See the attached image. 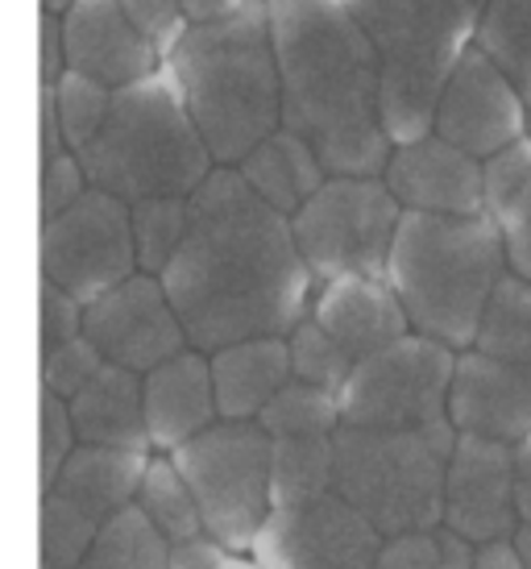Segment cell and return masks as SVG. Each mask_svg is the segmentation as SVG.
Returning a JSON list of instances; mask_svg holds the SVG:
<instances>
[{"instance_id":"7","label":"cell","mask_w":531,"mask_h":569,"mask_svg":"<svg viewBox=\"0 0 531 569\" xmlns=\"http://www.w3.org/2000/svg\"><path fill=\"white\" fill-rule=\"evenodd\" d=\"M457 428L394 432V428H337L332 432V495L358 511L378 537L440 528L444 470Z\"/></svg>"},{"instance_id":"38","label":"cell","mask_w":531,"mask_h":569,"mask_svg":"<svg viewBox=\"0 0 531 569\" xmlns=\"http://www.w3.org/2000/svg\"><path fill=\"white\" fill-rule=\"evenodd\" d=\"M490 221L499 224L507 270L519 274L523 283H531V179L507 200V208H502L499 217H490Z\"/></svg>"},{"instance_id":"14","label":"cell","mask_w":531,"mask_h":569,"mask_svg":"<svg viewBox=\"0 0 531 569\" xmlns=\"http://www.w3.org/2000/svg\"><path fill=\"white\" fill-rule=\"evenodd\" d=\"M382 537L353 507L324 495L315 503L274 511L253 540L258 569H374Z\"/></svg>"},{"instance_id":"5","label":"cell","mask_w":531,"mask_h":569,"mask_svg":"<svg viewBox=\"0 0 531 569\" xmlns=\"http://www.w3.org/2000/svg\"><path fill=\"white\" fill-rule=\"evenodd\" d=\"M88 188L109 191L121 204L167 200L200 188L212 174V154L191 126L171 67L112 92V109L96 142L79 154Z\"/></svg>"},{"instance_id":"33","label":"cell","mask_w":531,"mask_h":569,"mask_svg":"<svg viewBox=\"0 0 531 569\" xmlns=\"http://www.w3.org/2000/svg\"><path fill=\"white\" fill-rule=\"evenodd\" d=\"M287 358H291V379L320 387V391H341L353 362L344 358V349L320 329L312 317H303L295 329L287 332Z\"/></svg>"},{"instance_id":"41","label":"cell","mask_w":531,"mask_h":569,"mask_svg":"<svg viewBox=\"0 0 531 569\" xmlns=\"http://www.w3.org/2000/svg\"><path fill=\"white\" fill-rule=\"evenodd\" d=\"M83 332V308L59 287L42 283V349H54Z\"/></svg>"},{"instance_id":"26","label":"cell","mask_w":531,"mask_h":569,"mask_svg":"<svg viewBox=\"0 0 531 569\" xmlns=\"http://www.w3.org/2000/svg\"><path fill=\"white\" fill-rule=\"evenodd\" d=\"M473 47L515 83L531 129V0H485Z\"/></svg>"},{"instance_id":"16","label":"cell","mask_w":531,"mask_h":569,"mask_svg":"<svg viewBox=\"0 0 531 569\" xmlns=\"http://www.w3.org/2000/svg\"><path fill=\"white\" fill-rule=\"evenodd\" d=\"M444 528L465 545L507 540L519 528L511 445L457 432L444 470Z\"/></svg>"},{"instance_id":"3","label":"cell","mask_w":531,"mask_h":569,"mask_svg":"<svg viewBox=\"0 0 531 569\" xmlns=\"http://www.w3.org/2000/svg\"><path fill=\"white\" fill-rule=\"evenodd\" d=\"M167 67L217 167H237L279 129V67L266 0L217 26H188Z\"/></svg>"},{"instance_id":"30","label":"cell","mask_w":531,"mask_h":569,"mask_svg":"<svg viewBox=\"0 0 531 569\" xmlns=\"http://www.w3.org/2000/svg\"><path fill=\"white\" fill-rule=\"evenodd\" d=\"M253 425L262 428L270 441L282 437H332L341 428V408L332 391L308 387V382H287L279 396L270 399Z\"/></svg>"},{"instance_id":"37","label":"cell","mask_w":531,"mask_h":569,"mask_svg":"<svg viewBox=\"0 0 531 569\" xmlns=\"http://www.w3.org/2000/svg\"><path fill=\"white\" fill-rule=\"evenodd\" d=\"M126 17L133 21V30L154 47L158 59H171L174 47L183 42L188 33V21H183V9L179 0H117Z\"/></svg>"},{"instance_id":"25","label":"cell","mask_w":531,"mask_h":569,"mask_svg":"<svg viewBox=\"0 0 531 569\" xmlns=\"http://www.w3.org/2000/svg\"><path fill=\"white\" fill-rule=\"evenodd\" d=\"M332 495V437H282L270 441V507L315 503Z\"/></svg>"},{"instance_id":"9","label":"cell","mask_w":531,"mask_h":569,"mask_svg":"<svg viewBox=\"0 0 531 569\" xmlns=\"http://www.w3.org/2000/svg\"><path fill=\"white\" fill-rule=\"evenodd\" d=\"M403 208L378 174H329L291 217V238L312 279H387Z\"/></svg>"},{"instance_id":"24","label":"cell","mask_w":531,"mask_h":569,"mask_svg":"<svg viewBox=\"0 0 531 569\" xmlns=\"http://www.w3.org/2000/svg\"><path fill=\"white\" fill-rule=\"evenodd\" d=\"M233 171L241 174V183H246L266 208H274L287 221H291L299 212V204L329 179V171H324L320 159L312 154V146L299 142L295 133H287V129H274L266 142L253 146Z\"/></svg>"},{"instance_id":"19","label":"cell","mask_w":531,"mask_h":569,"mask_svg":"<svg viewBox=\"0 0 531 569\" xmlns=\"http://www.w3.org/2000/svg\"><path fill=\"white\" fill-rule=\"evenodd\" d=\"M63 71L121 92L154 76L158 54L117 0H76L63 17Z\"/></svg>"},{"instance_id":"21","label":"cell","mask_w":531,"mask_h":569,"mask_svg":"<svg viewBox=\"0 0 531 569\" xmlns=\"http://www.w3.org/2000/svg\"><path fill=\"white\" fill-rule=\"evenodd\" d=\"M312 320L344 349L353 366L411 332L387 279H358V274L320 287V296L312 300Z\"/></svg>"},{"instance_id":"47","label":"cell","mask_w":531,"mask_h":569,"mask_svg":"<svg viewBox=\"0 0 531 569\" xmlns=\"http://www.w3.org/2000/svg\"><path fill=\"white\" fill-rule=\"evenodd\" d=\"M511 545H515L523 569H531V523H519L515 532H511Z\"/></svg>"},{"instance_id":"48","label":"cell","mask_w":531,"mask_h":569,"mask_svg":"<svg viewBox=\"0 0 531 569\" xmlns=\"http://www.w3.org/2000/svg\"><path fill=\"white\" fill-rule=\"evenodd\" d=\"M71 4H76V0H42V13H47V17H59V21H63Z\"/></svg>"},{"instance_id":"43","label":"cell","mask_w":531,"mask_h":569,"mask_svg":"<svg viewBox=\"0 0 531 569\" xmlns=\"http://www.w3.org/2000/svg\"><path fill=\"white\" fill-rule=\"evenodd\" d=\"M38 54H42V88L63 76V21L59 17H47L38 21Z\"/></svg>"},{"instance_id":"34","label":"cell","mask_w":531,"mask_h":569,"mask_svg":"<svg viewBox=\"0 0 531 569\" xmlns=\"http://www.w3.org/2000/svg\"><path fill=\"white\" fill-rule=\"evenodd\" d=\"M469 566H473V545L453 537L444 523L440 528H423V532L387 537L374 561V569H469Z\"/></svg>"},{"instance_id":"49","label":"cell","mask_w":531,"mask_h":569,"mask_svg":"<svg viewBox=\"0 0 531 569\" xmlns=\"http://www.w3.org/2000/svg\"><path fill=\"white\" fill-rule=\"evenodd\" d=\"M220 569H258V566H253V561H241V557H229Z\"/></svg>"},{"instance_id":"44","label":"cell","mask_w":531,"mask_h":569,"mask_svg":"<svg viewBox=\"0 0 531 569\" xmlns=\"http://www.w3.org/2000/svg\"><path fill=\"white\" fill-rule=\"evenodd\" d=\"M250 4L253 0H179L188 26H217V21H229V17H237Z\"/></svg>"},{"instance_id":"6","label":"cell","mask_w":531,"mask_h":569,"mask_svg":"<svg viewBox=\"0 0 531 569\" xmlns=\"http://www.w3.org/2000/svg\"><path fill=\"white\" fill-rule=\"evenodd\" d=\"M382 71V129L391 146L432 133L437 100L478 38L485 0H344Z\"/></svg>"},{"instance_id":"20","label":"cell","mask_w":531,"mask_h":569,"mask_svg":"<svg viewBox=\"0 0 531 569\" xmlns=\"http://www.w3.org/2000/svg\"><path fill=\"white\" fill-rule=\"evenodd\" d=\"M141 416H146L150 449L158 453H174L179 445H188L203 428L217 425L220 416L212 375H208V353L183 349L171 362L141 375Z\"/></svg>"},{"instance_id":"22","label":"cell","mask_w":531,"mask_h":569,"mask_svg":"<svg viewBox=\"0 0 531 569\" xmlns=\"http://www.w3.org/2000/svg\"><path fill=\"white\" fill-rule=\"evenodd\" d=\"M67 416L79 445L96 449H121V453H146V416H141V375H129L121 366H100L92 379L67 399Z\"/></svg>"},{"instance_id":"8","label":"cell","mask_w":531,"mask_h":569,"mask_svg":"<svg viewBox=\"0 0 531 569\" xmlns=\"http://www.w3.org/2000/svg\"><path fill=\"white\" fill-rule=\"evenodd\" d=\"M200 507L203 532L229 557L253 549L274 516L270 507V437L253 420H217L167 453Z\"/></svg>"},{"instance_id":"2","label":"cell","mask_w":531,"mask_h":569,"mask_svg":"<svg viewBox=\"0 0 531 569\" xmlns=\"http://www.w3.org/2000/svg\"><path fill=\"white\" fill-rule=\"evenodd\" d=\"M279 67V129L312 146L329 174H382V71L344 0H266Z\"/></svg>"},{"instance_id":"28","label":"cell","mask_w":531,"mask_h":569,"mask_svg":"<svg viewBox=\"0 0 531 569\" xmlns=\"http://www.w3.org/2000/svg\"><path fill=\"white\" fill-rule=\"evenodd\" d=\"M167 553L171 545L162 540L154 523L138 507H126L96 532L92 549L76 569H167Z\"/></svg>"},{"instance_id":"4","label":"cell","mask_w":531,"mask_h":569,"mask_svg":"<svg viewBox=\"0 0 531 569\" xmlns=\"http://www.w3.org/2000/svg\"><path fill=\"white\" fill-rule=\"evenodd\" d=\"M507 274L499 224L490 217L403 212L387 258V287L411 332L444 349H469L499 279Z\"/></svg>"},{"instance_id":"11","label":"cell","mask_w":531,"mask_h":569,"mask_svg":"<svg viewBox=\"0 0 531 569\" xmlns=\"http://www.w3.org/2000/svg\"><path fill=\"white\" fill-rule=\"evenodd\" d=\"M150 453H121L76 445L59 478L42 490V561L47 569H76L92 549L96 532L133 507Z\"/></svg>"},{"instance_id":"12","label":"cell","mask_w":531,"mask_h":569,"mask_svg":"<svg viewBox=\"0 0 531 569\" xmlns=\"http://www.w3.org/2000/svg\"><path fill=\"white\" fill-rule=\"evenodd\" d=\"M138 274L129 204L88 188L76 204L42 221V283L59 287L83 308Z\"/></svg>"},{"instance_id":"42","label":"cell","mask_w":531,"mask_h":569,"mask_svg":"<svg viewBox=\"0 0 531 569\" xmlns=\"http://www.w3.org/2000/svg\"><path fill=\"white\" fill-rule=\"evenodd\" d=\"M224 561H229V553L212 537L179 540V545H171V553H167V569H220Z\"/></svg>"},{"instance_id":"1","label":"cell","mask_w":531,"mask_h":569,"mask_svg":"<svg viewBox=\"0 0 531 569\" xmlns=\"http://www.w3.org/2000/svg\"><path fill=\"white\" fill-rule=\"evenodd\" d=\"M188 208V233L158 274L188 346L217 353L253 337H287L308 317L315 283L291 221L266 208L233 167H212Z\"/></svg>"},{"instance_id":"18","label":"cell","mask_w":531,"mask_h":569,"mask_svg":"<svg viewBox=\"0 0 531 569\" xmlns=\"http://www.w3.org/2000/svg\"><path fill=\"white\" fill-rule=\"evenodd\" d=\"M394 204L423 217H482V162L440 142L437 133L394 146L378 174Z\"/></svg>"},{"instance_id":"15","label":"cell","mask_w":531,"mask_h":569,"mask_svg":"<svg viewBox=\"0 0 531 569\" xmlns=\"http://www.w3.org/2000/svg\"><path fill=\"white\" fill-rule=\"evenodd\" d=\"M432 133L440 142L457 146L469 159L485 162L490 154L528 138V109H523L515 83L507 80L482 50L469 47L437 100Z\"/></svg>"},{"instance_id":"40","label":"cell","mask_w":531,"mask_h":569,"mask_svg":"<svg viewBox=\"0 0 531 569\" xmlns=\"http://www.w3.org/2000/svg\"><path fill=\"white\" fill-rule=\"evenodd\" d=\"M83 191H88V174L76 154L42 162V221H54L59 212H67Z\"/></svg>"},{"instance_id":"46","label":"cell","mask_w":531,"mask_h":569,"mask_svg":"<svg viewBox=\"0 0 531 569\" xmlns=\"http://www.w3.org/2000/svg\"><path fill=\"white\" fill-rule=\"evenodd\" d=\"M469 569H523L511 537L507 540H485V545H473V566Z\"/></svg>"},{"instance_id":"17","label":"cell","mask_w":531,"mask_h":569,"mask_svg":"<svg viewBox=\"0 0 531 569\" xmlns=\"http://www.w3.org/2000/svg\"><path fill=\"white\" fill-rule=\"evenodd\" d=\"M449 425L485 441H523L531 432V358H490L478 349L457 353Z\"/></svg>"},{"instance_id":"39","label":"cell","mask_w":531,"mask_h":569,"mask_svg":"<svg viewBox=\"0 0 531 569\" xmlns=\"http://www.w3.org/2000/svg\"><path fill=\"white\" fill-rule=\"evenodd\" d=\"M38 445H42V490H47L79 445L71 416H67V403L59 396H50V391H42V441Z\"/></svg>"},{"instance_id":"27","label":"cell","mask_w":531,"mask_h":569,"mask_svg":"<svg viewBox=\"0 0 531 569\" xmlns=\"http://www.w3.org/2000/svg\"><path fill=\"white\" fill-rule=\"evenodd\" d=\"M133 507L154 523L167 545H179V540H191V537H208L200 523V507H196L188 482L179 478V470L171 466L167 453L146 458V470H141Z\"/></svg>"},{"instance_id":"31","label":"cell","mask_w":531,"mask_h":569,"mask_svg":"<svg viewBox=\"0 0 531 569\" xmlns=\"http://www.w3.org/2000/svg\"><path fill=\"white\" fill-rule=\"evenodd\" d=\"M191 208L183 196H167V200H141L129 204V229H133V253H138L141 274H162L167 262L174 258L179 241L188 233Z\"/></svg>"},{"instance_id":"35","label":"cell","mask_w":531,"mask_h":569,"mask_svg":"<svg viewBox=\"0 0 531 569\" xmlns=\"http://www.w3.org/2000/svg\"><path fill=\"white\" fill-rule=\"evenodd\" d=\"M100 366H104V358L96 353L92 341H88L83 332L71 337V341H63V346L42 349V382H47L50 396H59L63 403L76 396L83 382L92 379Z\"/></svg>"},{"instance_id":"10","label":"cell","mask_w":531,"mask_h":569,"mask_svg":"<svg viewBox=\"0 0 531 569\" xmlns=\"http://www.w3.org/2000/svg\"><path fill=\"white\" fill-rule=\"evenodd\" d=\"M453 349L407 332L394 346L370 353L349 370L337 391L341 428H394V432H432L449 428V387H453Z\"/></svg>"},{"instance_id":"45","label":"cell","mask_w":531,"mask_h":569,"mask_svg":"<svg viewBox=\"0 0 531 569\" xmlns=\"http://www.w3.org/2000/svg\"><path fill=\"white\" fill-rule=\"evenodd\" d=\"M511 461H515V516L519 523H531V432L511 445Z\"/></svg>"},{"instance_id":"29","label":"cell","mask_w":531,"mask_h":569,"mask_svg":"<svg viewBox=\"0 0 531 569\" xmlns=\"http://www.w3.org/2000/svg\"><path fill=\"white\" fill-rule=\"evenodd\" d=\"M469 349L490 358H531V283L511 270L502 274Z\"/></svg>"},{"instance_id":"36","label":"cell","mask_w":531,"mask_h":569,"mask_svg":"<svg viewBox=\"0 0 531 569\" xmlns=\"http://www.w3.org/2000/svg\"><path fill=\"white\" fill-rule=\"evenodd\" d=\"M531 179V133L482 162V208L485 217H499L507 200Z\"/></svg>"},{"instance_id":"23","label":"cell","mask_w":531,"mask_h":569,"mask_svg":"<svg viewBox=\"0 0 531 569\" xmlns=\"http://www.w3.org/2000/svg\"><path fill=\"white\" fill-rule=\"evenodd\" d=\"M220 420H258V411L291 382L287 337H253L208 353Z\"/></svg>"},{"instance_id":"13","label":"cell","mask_w":531,"mask_h":569,"mask_svg":"<svg viewBox=\"0 0 531 569\" xmlns=\"http://www.w3.org/2000/svg\"><path fill=\"white\" fill-rule=\"evenodd\" d=\"M83 337L104 362L121 366L129 375H150L162 362H171L174 353L191 349L162 283L141 270L83 303Z\"/></svg>"},{"instance_id":"32","label":"cell","mask_w":531,"mask_h":569,"mask_svg":"<svg viewBox=\"0 0 531 569\" xmlns=\"http://www.w3.org/2000/svg\"><path fill=\"white\" fill-rule=\"evenodd\" d=\"M50 96H54V117H59L63 150L79 159L96 142V133L104 129V121H109L112 92L92 80H83V76H76V71H63L59 80L50 83Z\"/></svg>"}]
</instances>
